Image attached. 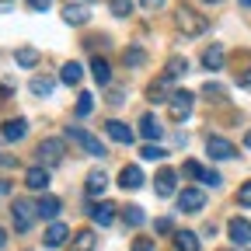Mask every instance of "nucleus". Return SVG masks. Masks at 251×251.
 Listing matches in <instances>:
<instances>
[{
    "label": "nucleus",
    "instance_id": "nucleus-1",
    "mask_svg": "<svg viewBox=\"0 0 251 251\" xmlns=\"http://www.w3.org/2000/svg\"><path fill=\"white\" fill-rule=\"evenodd\" d=\"M175 28L181 31V35H202V31L209 28V21H206L202 14H196V11L181 7V11L175 14Z\"/></svg>",
    "mask_w": 251,
    "mask_h": 251
},
{
    "label": "nucleus",
    "instance_id": "nucleus-2",
    "mask_svg": "<svg viewBox=\"0 0 251 251\" xmlns=\"http://www.w3.org/2000/svg\"><path fill=\"white\" fill-rule=\"evenodd\" d=\"M11 216H14V227H18V234H25V230H31V224H35V216H39V206H31L28 199H14V206H11Z\"/></svg>",
    "mask_w": 251,
    "mask_h": 251
},
{
    "label": "nucleus",
    "instance_id": "nucleus-3",
    "mask_svg": "<svg viewBox=\"0 0 251 251\" xmlns=\"http://www.w3.org/2000/svg\"><path fill=\"white\" fill-rule=\"evenodd\" d=\"M192 105H196V94H192V91H175L171 101H168V115H171L175 122H181V119L192 115Z\"/></svg>",
    "mask_w": 251,
    "mask_h": 251
},
{
    "label": "nucleus",
    "instance_id": "nucleus-4",
    "mask_svg": "<svg viewBox=\"0 0 251 251\" xmlns=\"http://www.w3.org/2000/svg\"><path fill=\"white\" fill-rule=\"evenodd\" d=\"M67 136H70L74 143H80V147H84V150H87L91 157H105V153H108V150H105V143H101L98 136H91V133H84L80 126H67Z\"/></svg>",
    "mask_w": 251,
    "mask_h": 251
},
{
    "label": "nucleus",
    "instance_id": "nucleus-5",
    "mask_svg": "<svg viewBox=\"0 0 251 251\" xmlns=\"http://www.w3.org/2000/svg\"><path fill=\"white\" fill-rule=\"evenodd\" d=\"M227 234H230V241H234V244H241V248H251V220H244V216H234L230 224H227Z\"/></svg>",
    "mask_w": 251,
    "mask_h": 251
},
{
    "label": "nucleus",
    "instance_id": "nucleus-6",
    "mask_svg": "<svg viewBox=\"0 0 251 251\" xmlns=\"http://www.w3.org/2000/svg\"><path fill=\"white\" fill-rule=\"evenodd\" d=\"M39 161L46 168H56L63 161V140H42L39 143Z\"/></svg>",
    "mask_w": 251,
    "mask_h": 251
},
{
    "label": "nucleus",
    "instance_id": "nucleus-7",
    "mask_svg": "<svg viewBox=\"0 0 251 251\" xmlns=\"http://www.w3.org/2000/svg\"><path fill=\"white\" fill-rule=\"evenodd\" d=\"M206 150H209L213 161H230V157L237 153V150H234V143H230V140H224V136H209V140H206Z\"/></svg>",
    "mask_w": 251,
    "mask_h": 251
},
{
    "label": "nucleus",
    "instance_id": "nucleus-8",
    "mask_svg": "<svg viewBox=\"0 0 251 251\" xmlns=\"http://www.w3.org/2000/svg\"><path fill=\"white\" fill-rule=\"evenodd\" d=\"M178 206H181L185 213H199V209L206 206V196L199 192V188H185V192L178 196Z\"/></svg>",
    "mask_w": 251,
    "mask_h": 251
},
{
    "label": "nucleus",
    "instance_id": "nucleus-9",
    "mask_svg": "<svg viewBox=\"0 0 251 251\" xmlns=\"http://www.w3.org/2000/svg\"><path fill=\"white\" fill-rule=\"evenodd\" d=\"M153 192L161 196V199L175 196V171H171V168H164V171H157V178H153Z\"/></svg>",
    "mask_w": 251,
    "mask_h": 251
},
{
    "label": "nucleus",
    "instance_id": "nucleus-10",
    "mask_svg": "<svg viewBox=\"0 0 251 251\" xmlns=\"http://www.w3.org/2000/svg\"><path fill=\"white\" fill-rule=\"evenodd\" d=\"M87 18H91V11L84 7V4H63V21L67 25H87Z\"/></svg>",
    "mask_w": 251,
    "mask_h": 251
},
{
    "label": "nucleus",
    "instance_id": "nucleus-11",
    "mask_svg": "<svg viewBox=\"0 0 251 251\" xmlns=\"http://www.w3.org/2000/svg\"><path fill=\"white\" fill-rule=\"evenodd\" d=\"M168 87H171V77H161V80H153V84L147 87V98H150L153 105H157V101H171V94H175V91L168 94Z\"/></svg>",
    "mask_w": 251,
    "mask_h": 251
},
{
    "label": "nucleus",
    "instance_id": "nucleus-12",
    "mask_svg": "<svg viewBox=\"0 0 251 251\" xmlns=\"http://www.w3.org/2000/svg\"><path fill=\"white\" fill-rule=\"evenodd\" d=\"M87 213H91V220H94V224H101V227H108L112 220H115V206H112V202H94Z\"/></svg>",
    "mask_w": 251,
    "mask_h": 251
},
{
    "label": "nucleus",
    "instance_id": "nucleus-13",
    "mask_svg": "<svg viewBox=\"0 0 251 251\" xmlns=\"http://www.w3.org/2000/svg\"><path fill=\"white\" fill-rule=\"evenodd\" d=\"M119 185L126 188V192H129V188H140V185H143V171H140L136 164H126L122 175H119Z\"/></svg>",
    "mask_w": 251,
    "mask_h": 251
},
{
    "label": "nucleus",
    "instance_id": "nucleus-14",
    "mask_svg": "<svg viewBox=\"0 0 251 251\" xmlns=\"http://www.w3.org/2000/svg\"><path fill=\"white\" fill-rule=\"evenodd\" d=\"M25 185L28 188H35V192H42V188L49 185V168H28V175H25Z\"/></svg>",
    "mask_w": 251,
    "mask_h": 251
},
{
    "label": "nucleus",
    "instance_id": "nucleus-15",
    "mask_svg": "<svg viewBox=\"0 0 251 251\" xmlns=\"http://www.w3.org/2000/svg\"><path fill=\"white\" fill-rule=\"evenodd\" d=\"M105 129H108V136H112L115 143H133V129H129L126 122H119V119L105 122Z\"/></svg>",
    "mask_w": 251,
    "mask_h": 251
},
{
    "label": "nucleus",
    "instance_id": "nucleus-16",
    "mask_svg": "<svg viewBox=\"0 0 251 251\" xmlns=\"http://www.w3.org/2000/svg\"><path fill=\"white\" fill-rule=\"evenodd\" d=\"M224 59H227L224 46H209V49L202 52V67H206V70H220V67H224Z\"/></svg>",
    "mask_w": 251,
    "mask_h": 251
},
{
    "label": "nucleus",
    "instance_id": "nucleus-17",
    "mask_svg": "<svg viewBox=\"0 0 251 251\" xmlns=\"http://www.w3.org/2000/svg\"><path fill=\"white\" fill-rule=\"evenodd\" d=\"M84 188H87V196H91V199H94V196H101L105 188H108L105 171H91V175H87V181H84Z\"/></svg>",
    "mask_w": 251,
    "mask_h": 251
},
{
    "label": "nucleus",
    "instance_id": "nucleus-18",
    "mask_svg": "<svg viewBox=\"0 0 251 251\" xmlns=\"http://www.w3.org/2000/svg\"><path fill=\"white\" fill-rule=\"evenodd\" d=\"M94 248H98V237H94V230H77V234H74L70 251H94Z\"/></svg>",
    "mask_w": 251,
    "mask_h": 251
},
{
    "label": "nucleus",
    "instance_id": "nucleus-19",
    "mask_svg": "<svg viewBox=\"0 0 251 251\" xmlns=\"http://www.w3.org/2000/svg\"><path fill=\"white\" fill-rule=\"evenodd\" d=\"M175 251H199V237L192 230H175Z\"/></svg>",
    "mask_w": 251,
    "mask_h": 251
},
{
    "label": "nucleus",
    "instance_id": "nucleus-20",
    "mask_svg": "<svg viewBox=\"0 0 251 251\" xmlns=\"http://www.w3.org/2000/svg\"><path fill=\"white\" fill-rule=\"evenodd\" d=\"M67 237H70L67 224H52V227L46 230V237H42V241H46V248H59V244L67 241Z\"/></svg>",
    "mask_w": 251,
    "mask_h": 251
},
{
    "label": "nucleus",
    "instance_id": "nucleus-21",
    "mask_svg": "<svg viewBox=\"0 0 251 251\" xmlns=\"http://www.w3.org/2000/svg\"><path fill=\"white\" fill-rule=\"evenodd\" d=\"M80 77H84V67H80V63H74V59L63 63V70H59V80H63V84L74 87V84H80Z\"/></svg>",
    "mask_w": 251,
    "mask_h": 251
},
{
    "label": "nucleus",
    "instance_id": "nucleus-22",
    "mask_svg": "<svg viewBox=\"0 0 251 251\" xmlns=\"http://www.w3.org/2000/svg\"><path fill=\"white\" fill-rule=\"evenodd\" d=\"M35 206H39V216H42V220H56V216H59V199H56V196H42Z\"/></svg>",
    "mask_w": 251,
    "mask_h": 251
},
{
    "label": "nucleus",
    "instance_id": "nucleus-23",
    "mask_svg": "<svg viewBox=\"0 0 251 251\" xmlns=\"http://www.w3.org/2000/svg\"><path fill=\"white\" fill-rule=\"evenodd\" d=\"M91 74H94V80H98V84H108V80H112V67H108V59L94 56V59H91Z\"/></svg>",
    "mask_w": 251,
    "mask_h": 251
},
{
    "label": "nucleus",
    "instance_id": "nucleus-24",
    "mask_svg": "<svg viewBox=\"0 0 251 251\" xmlns=\"http://www.w3.org/2000/svg\"><path fill=\"white\" fill-rule=\"evenodd\" d=\"M0 133H4V140H21L28 133V122L25 119H11V122H4V129H0Z\"/></svg>",
    "mask_w": 251,
    "mask_h": 251
},
{
    "label": "nucleus",
    "instance_id": "nucleus-25",
    "mask_svg": "<svg viewBox=\"0 0 251 251\" xmlns=\"http://www.w3.org/2000/svg\"><path fill=\"white\" fill-rule=\"evenodd\" d=\"M14 59H18V67H35V63H39V49L21 46V49L14 52Z\"/></svg>",
    "mask_w": 251,
    "mask_h": 251
},
{
    "label": "nucleus",
    "instance_id": "nucleus-26",
    "mask_svg": "<svg viewBox=\"0 0 251 251\" xmlns=\"http://www.w3.org/2000/svg\"><path fill=\"white\" fill-rule=\"evenodd\" d=\"M140 133H143V140H157V136H161V126H157L153 115H143L140 119Z\"/></svg>",
    "mask_w": 251,
    "mask_h": 251
},
{
    "label": "nucleus",
    "instance_id": "nucleus-27",
    "mask_svg": "<svg viewBox=\"0 0 251 251\" xmlns=\"http://www.w3.org/2000/svg\"><path fill=\"white\" fill-rule=\"evenodd\" d=\"M181 74H188V59H181V56H171L168 59V70H164V77H181Z\"/></svg>",
    "mask_w": 251,
    "mask_h": 251
},
{
    "label": "nucleus",
    "instance_id": "nucleus-28",
    "mask_svg": "<svg viewBox=\"0 0 251 251\" xmlns=\"http://www.w3.org/2000/svg\"><path fill=\"white\" fill-rule=\"evenodd\" d=\"M122 63H126V67H143V63H147V52H143L140 46H133V49L122 52Z\"/></svg>",
    "mask_w": 251,
    "mask_h": 251
},
{
    "label": "nucleus",
    "instance_id": "nucleus-29",
    "mask_svg": "<svg viewBox=\"0 0 251 251\" xmlns=\"http://www.w3.org/2000/svg\"><path fill=\"white\" fill-rule=\"evenodd\" d=\"M52 87H56V80H52V77H35V80H31V94H39V98L52 94Z\"/></svg>",
    "mask_w": 251,
    "mask_h": 251
},
{
    "label": "nucleus",
    "instance_id": "nucleus-30",
    "mask_svg": "<svg viewBox=\"0 0 251 251\" xmlns=\"http://www.w3.org/2000/svg\"><path fill=\"white\" fill-rule=\"evenodd\" d=\"M122 220H126V227H140L147 216H143V209H140V206H129V209H122Z\"/></svg>",
    "mask_w": 251,
    "mask_h": 251
},
{
    "label": "nucleus",
    "instance_id": "nucleus-31",
    "mask_svg": "<svg viewBox=\"0 0 251 251\" xmlns=\"http://www.w3.org/2000/svg\"><path fill=\"white\" fill-rule=\"evenodd\" d=\"M202 94H206L209 101H224L227 91H224V84H213V80H209V84H202Z\"/></svg>",
    "mask_w": 251,
    "mask_h": 251
},
{
    "label": "nucleus",
    "instance_id": "nucleus-32",
    "mask_svg": "<svg viewBox=\"0 0 251 251\" xmlns=\"http://www.w3.org/2000/svg\"><path fill=\"white\" fill-rule=\"evenodd\" d=\"M140 157H143V161H164V157H168V150H161V147L147 143V147L140 150Z\"/></svg>",
    "mask_w": 251,
    "mask_h": 251
},
{
    "label": "nucleus",
    "instance_id": "nucleus-33",
    "mask_svg": "<svg viewBox=\"0 0 251 251\" xmlns=\"http://www.w3.org/2000/svg\"><path fill=\"white\" fill-rule=\"evenodd\" d=\"M91 108H94V101H91V94L84 91L80 98H77V119H84V115H91Z\"/></svg>",
    "mask_w": 251,
    "mask_h": 251
},
{
    "label": "nucleus",
    "instance_id": "nucleus-34",
    "mask_svg": "<svg viewBox=\"0 0 251 251\" xmlns=\"http://www.w3.org/2000/svg\"><path fill=\"white\" fill-rule=\"evenodd\" d=\"M133 11V0H112V14H119V18H126Z\"/></svg>",
    "mask_w": 251,
    "mask_h": 251
},
{
    "label": "nucleus",
    "instance_id": "nucleus-35",
    "mask_svg": "<svg viewBox=\"0 0 251 251\" xmlns=\"http://www.w3.org/2000/svg\"><path fill=\"white\" fill-rule=\"evenodd\" d=\"M181 171H185L188 178H199V181H202V168H199L196 161H185V168H181Z\"/></svg>",
    "mask_w": 251,
    "mask_h": 251
},
{
    "label": "nucleus",
    "instance_id": "nucleus-36",
    "mask_svg": "<svg viewBox=\"0 0 251 251\" xmlns=\"http://www.w3.org/2000/svg\"><path fill=\"white\" fill-rule=\"evenodd\" d=\"M237 202H241V206H251V181H244V185H241V192H237Z\"/></svg>",
    "mask_w": 251,
    "mask_h": 251
},
{
    "label": "nucleus",
    "instance_id": "nucleus-37",
    "mask_svg": "<svg viewBox=\"0 0 251 251\" xmlns=\"http://www.w3.org/2000/svg\"><path fill=\"white\" fill-rule=\"evenodd\" d=\"M157 234H175V224H171L168 216H161V220H157Z\"/></svg>",
    "mask_w": 251,
    "mask_h": 251
},
{
    "label": "nucleus",
    "instance_id": "nucleus-38",
    "mask_svg": "<svg viewBox=\"0 0 251 251\" xmlns=\"http://www.w3.org/2000/svg\"><path fill=\"white\" fill-rule=\"evenodd\" d=\"M133 251H153V241L150 237H136L133 241Z\"/></svg>",
    "mask_w": 251,
    "mask_h": 251
},
{
    "label": "nucleus",
    "instance_id": "nucleus-39",
    "mask_svg": "<svg viewBox=\"0 0 251 251\" xmlns=\"http://www.w3.org/2000/svg\"><path fill=\"white\" fill-rule=\"evenodd\" d=\"M25 4H28L31 11H49V4H52V0H25Z\"/></svg>",
    "mask_w": 251,
    "mask_h": 251
},
{
    "label": "nucleus",
    "instance_id": "nucleus-40",
    "mask_svg": "<svg viewBox=\"0 0 251 251\" xmlns=\"http://www.w3.org/2000/svg\"><path fill=\"white\" fill-rule=\"evenodd\" d=\"M202 181H206V185H213V188H216V185H220V175H216V171H202Z\"/></svg>",
    "mask_w": 251,
    "mask_h": 251
},
{
    "label": "nucleus",
    "instance_id": "nucleus-41",
    "mask_svg": "<svg viewBox=\"0 0 251 251\" xmlns=\"http://www.w3.org/2000/svg\"><path fill=\"white\" fill-rule=\"evenodd\" d=\"M140 4H143L147 11H157V7H164V4H168V0H140Z\"/></svg>",
    "mask_w": 251,
    "mask_h": 251
},
{
    "label": "nucleus",
    "instance_id": "nucleus-42",
    "mask_svg": "<svg viewBox=\"0 0 251 251\" xmlns=\"http://www.w3.org/2000/svg\"><path fill=\"white\" fill-rule=\"evenodd\" d=\"M237 84H241V87H251V70H248V74H241V77H237Z\"/></svg>",
    "mask_w": 251,
    "mask_h": 251
},
{
    "label": "nucleus",
    "instance_id": "nucleus-43",
    "mask_svg": "<svg viewBox=\"0 0 251 251\" xmlns=\"http://www.w3.org/2000/svg\"><path fill=\"white\" fill-rule=\"evenodd\" d=\"M11 7H14V0H0V14H7Z\"/></svg>",
    "mask_w": 251,
    "mask_h": 251
},
{
    "label": "nucleus",
    "instance_id": "nucleus-44",
    "mask_svg": "<svg viewBox=\"0 0 251 251\" xmlns=\"http://www.w3.org/2000/svg\"><path fill=\"white\" fill-rule=\"evenodd\" d=\"M0 164H4V168H11V164H14V157H7V153H0Z\"/></svg>",
    "mask_w": 251,
    "mask_h": 251
},
{
    "label": "nucleus",
    "instance_id": "nucleus-45",
    "mask_svg": "<svg viewBox=\"0 0 251 251\" xmlns=\"http://www.w3.org/2000/svg\"><path fill=\"white\" fill-rule=\"evenodd\" d=\"M7 244V234H4V227H0V248H4Z\"/></svg>",
    "mask_w": 251,
    "mask_h": 251
},
{
    "label": "nucleus",
    "instance_id": "nucleus-46",
    "mask_svg": "<svg viewBox=\"0 0 251 251\" xmlns=\"http://www.w3.org/2000/svg\"><path fill=\"white\" fill-rule=\"evenodd\" d=\"M244 147H248V150H251V129H248V136H244Z\"/></svg>",
    "mask_w": 251,
    "mask_h": 251
},
{
    "label": "nucleus",
    "instance_id": "nucleus-47",
    "mask_svg": "<svg viewBox=\"0 0 251 251\" xmlns=\"http://www.w3.org/2000/svg\"><path fill=\"white\" fill-rule=\"evenodd\" d=\"M237 4H241V7H251V0H237Z\"/></svg>",
    "mask_w": 251,
    "mask_h": 251
},
{
    "label": "nucleus",
    "instance_id": "nucleus-48",
    "mask_svg": "<svg viewBox=\"0 0 251 251\" xmlns=\"http://www.w3.org/2000/svg\"><path fill=\"white\" fill-rule=\"evenodd\" d=\"M206 4H220V0H206Z\"/></svg>",
    "mask_w": 251,
    "mask_h": 251
},
{
    "label": "nucleus",
    "instance_id": "nucleus-49",
    "mask_svg": "<svg viewBox=\"0 0 251 251\" xmlns=\"http://www.w3.org/2000/svg\"><path fill=\"white\" fill-rule=\"evenodd\" d=\"M248 251H251V248H248Z\"/></svg>",
    "mask_w": 251,
    "mask_h": 251
}]
</instances>
